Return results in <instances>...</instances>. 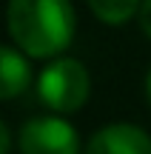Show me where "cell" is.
Segmentation results:
<instances>
[{"instance_id":"7a4b0ae2","label":"cell","mask_w":151,"mask_h":154,"mask_svg":"<svg viewBox=\"0 0 151 154\" xmlns=\"http://www.w3.org/2000/svg\"><path fill=\"white\" fill-rule=\"evenodd\" d=\"M91 94L89 69L74 57H57L40 72L37 77V97L46 109H51L57 117L74 114L86 106Z\"/></svg>"},{"instance_id":"ba28073f","label":"cell","mask_w":151,"mask_h":154,"mask_svg":"<svg viewBox=\"0 0 151 154\" xmlns=\"http://www.w3.org/2000/svg\"><path fill=\"white\" fill-rule=\"evenodd\" d=\"M9 149H11V131H9V126L0 120V154H9Z\"/></svg>"},{"instance_id":"277c9868","label":"cell","mask_w":151,"mask_h":154,"mask_svg":"<svg viewBox=\"0 0 151 154\" xmlns=\"http://www.w3.org/2000/svg\"><path fill=\"white\" fill-rule=\"evenodd\" d=\"M83 154H151V134L134 123H108L89 137Z\"/></svg>"},{"instance_id":"9c48e42d","label":"cell","mask_w":151,"mask_h":154,"mask_svg":"<svg viewBox=\"0 0 151 154\" xmlns=\"http://www.w3.org/2000/svg\"><path fill=\"white\" fill-rule=\"evenodd\" d=\"M146 94H148V103H151V72H148V77H146Z\"/></svg>"},{"instance_id":"8992f818","label":"cell","mask_w":151,"mask_h":154,"mask_svg":"<svg viewBox=\"0 0 151 154\" xmlns=\"http://www.w3.org/2000/svg\"><path fill=\"white\" fill-rule=\"evenodd\" d=\"M91 14L106 26H123L131 17L140 14L143 0H86Z\"/></svg>"},{"instance_id":"5b68a950","label":"cell","mask_w":151,"mask_h":154,"mask_svg":"<svg viewBox=\"0 0 151 154\" xmlns=\"http://www.w3.org/2000/svg\"><path fill=\"white\" fill-rule=\"evenodd\" d=\"M32 86V66L20 49L0 46V100H14Z\"/></svg>"},{"instance_id":"6da1fadb","label":"cell","mask_w":151,"mask_h":154,"mask_svg":"<svg viewBox=\"0 0 151 154\" xmlns=\"http://www.w3.org/2000/svg\"><path fill=\"white\" fill-rule=\"evenodd\" d=\"M6 26L26 57L57 60L74 40L77 11L71 0H9Z\"/></svg>"},{"instance_id":"3957f363","label":"cell","mask_w":151,"mask_h":154,"mask_svg":"<svg viewBox=\"0 0 151 154\" xmlns=\"http://www.w3.org/2000/svg\"><path fill=\"white\" fill-rule=\"evenodd\" d=\"M20 154H80V134L57 114L32 117L17 134Z\"/></svg>"},{"instance_id":"52a82bcc","label":"cell","mask_w":151,"mask_h":154,"mask_svg":"<svg viewBox=\"0 0 151 154\" xmlns=\"http://www.w3.org/2000/svg\"><path fill=\"white\" fill-rule=\"evenodd\" d=\"M137 23H140V32L151 40V0H143L140 14H137Z\"/></svg>"}]
</instances>
